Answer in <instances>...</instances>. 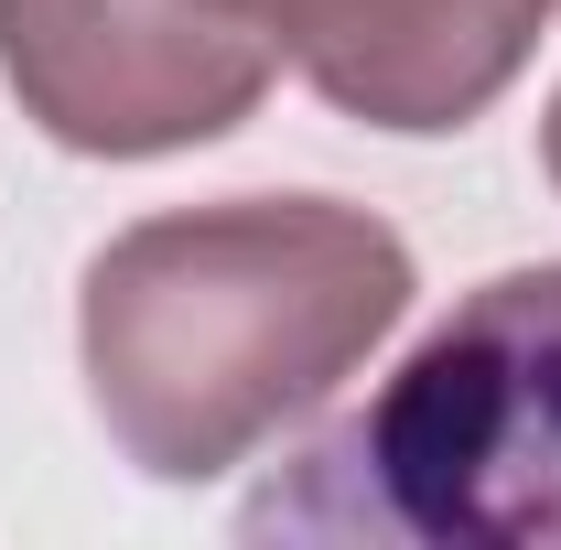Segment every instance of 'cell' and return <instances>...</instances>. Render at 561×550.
Wrapping results in <instances>:
<instances>
[{"mask_svg":"<svg viewBox=\"0 0 561 550\" xmlns=\"http://www.w3.org/2000/svg\"><path fill=\"white\" fill-rule=\"evenodd\" d=\"M216 11H238L324 108L421 140L496 108L561 0H216Z\"/></svg>","mask_w":561,"mask_h":550,"instance_id":"4","label":"cell"},{"mask_svg":"<svg viewBox=\"0 0 561 550\" xmlns=\"http://www.w3.org/2000/svg\"><path fill=\"white\" fill-rule=\"evenodd\" d=\"M411 313L400 227L335 195H238L108 238L76 356L108 443L151 485H206L302 421Z\"/></svg>","mask_w":561,"mask_h":550,"instance_id":"1","label":"cell"},{"mask_svg":"<svg viewBox=\"0 0 561 550\" xmlns=\"http://www.w3.org/2000/svg\"><path fill=\"white\" fill-rule=\"evenodd\" d=\"M0 76L44 140L151 162L238 130L271 87V44L216 0H0Z\"/></svg>","mask_w":561,"mask_h":550,"instance_id":"3","label":"cell"},{"mask_svg":"<svg viewBox=\"0 0 561 550\" xmlns=\"http://www.w3.org/2000/svg\"><path fill=\"white\" fill-rule=\"evenodd\" d=\"M551 184H561V98H551Z\"/></svg>","mask_w":561,"mask_h":550,"instance_id":"5","label":"cell"},{"mask_svg":"<svg viewBox=\"0 0 561 550\" xmlns=\"http://www.w3.org/2000/svg\"><path fill=\"white\" fill-rule=\"evenodd\" d=\"M249 540H561V260L476 280L400 378L260 485Z\"/></svg>","mask_w":561,"mask_h":550,"instance_id":"2","label":"cell"}]
</instances>
